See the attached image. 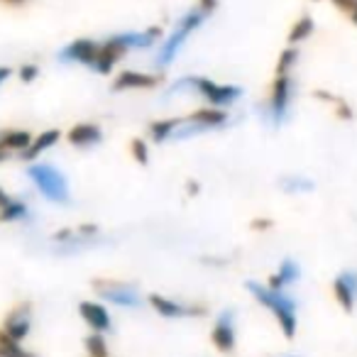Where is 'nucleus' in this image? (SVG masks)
<instances>
[{
	"label": "nucleus",
	"instance_id": "cd10ccee",
	"mask_svg": "<svg viewBox=\"0 0 357 357\" xmlns=\"http://www.w3.org/2000/svg\"><path fill=\"white\" fill-rule=\"evenodd\" d=\"M37 76H40V66H37V64H22L20 66V79L25 81V84L35 81Z\"/></svg>",
	"mask_w": 357,
	"mask_h": 357
},
{
	"label": "nucleus",
	"instance_id": "c85d7f7f",
	"mask_svg": "<svg viewBox=\"0 0 357 357\" xmlns=\"http://www.w3.org/2000/svg\"><path fill=\"white\" fill-rule=\"evenodd\" d=\"M199 8L206 15H213V13L218 10V0H199Z\"/></svg>",
	"mask_w": 357,
	"mask_h": 357
},
{
	"label": "nucleus",
	"instance_id": "f8f14e48",
	"mask_svg": "<svg viewBox=\"0 0 357 357\" xmlns=\"http://www.w3.org/2000/svg\"><path fill=\"white\" fill-rule=\"evenodd\" d=\"M128 52V47L118 40V35H113L110 40H105L103 45H98V56H96L91 69L96 74H110L113 66L118 64V59H123V54Z\"/></svg>",
	"mask_w": 357,
	"mask_h": 357
},
{
	"label": "nucleus",
	"instance_id": "0eeeda50",
	"mask_svg": "<svg viewBox=\"0 0 357 357\" xmlns=\"http://www.w3.org/2000/svg\"><path fill=\"white\" fill-rule=\"evenodd\" d=\"M149 306L164 318H196V316H204L206 308L204 306H194V303H184V301H176V298H169L162 296V294H149Z\"/></svg>",
	"mask_w": 357,
	"mask_h": 357
},
{
	"label": "nucleus",
	"instance_id": "e433bc0d",
	"mask_svg": "<svg viewBox=\"0 0 357 357\" xmlns=\"http://www.w3.org/2000/svg\"><path fill=\"white\" fill-rule=\"evenodd\" d=\"M287 357H296V355H287Z\"/></svg>",
	"mask_w": 357,
	"mask_h": 357
},
{
	"label": "nucleus",
	"instance_id": "aec40b11",
	"mask_svg": "<svg viewBox=\"0 0 357 357\" xmlns=\"http://www.w3.org/2000/svg\"><path fill=\"white\" fill-rule=\"evenodd\" d=\"M32 144V135L25 130H6L0 132V147H6L8 152H25Z\"/></svg>",
	"mask_w": 357,
	"mask_h": 357
},
{
	"label": "nucleus",
	"instance_id": "9d476101",
	"mask_svg": "<svg viewBox=\"0 0 357 357\" xmlns=\"http://www.w3.org/2000/svg\"><path fill=\"white\" fill-rule=\"evenodd\" d=\"M30 328H32V306L30 303H20V306H15L6 316L0 331L6 333L8 337H13V340L20 342L30 335Z\"/></svg>",
	"mask_w": 357,
	"mask_h": 357
},
{
	"label": "nucleus",
	"instance_id": "9b49d317",
	"mask_svg": "<svg viewBox=\"0 0 357 357\" xmlns=\"http://www.w3.org/2000/svg\"><path fill=\"white\" fill-rule=\"evenodd\" d=\"M333 296L340 303V308L345 313L355 311V301H357V272H340L333 282Z\"/></svg>",
	"mask_w": 357,
	"mask_h": 357
},
{
	"label": "nucleus",
	"instance_id": "f03ea898",
	"mask_svg": "<svg viewBox=\"0 0 357 357\" xmlns=\"http://www.w3.org/2000/svg\"><path fill=\"white\" fill-rule=\"evenodd\" d=\"M298 59V52L294 47L282 52L277 61V74H274V84H272V96H269V120L274 125H282L289 118V103H291V69Z\"/></svg>",
	"mask_w": 357,
	"mask_h": 357
},
{
	"label": "nucleus",
	"instance_id": "dca6fc26",
	"mask_svg": "<svg viewBox=\"0 0 357 357\" xmlns=\"http://www.w3.org/2000/svg\"><path fill=\"white\" fill-rule=\"evenodd\" d=\"M66 137H69V142L74 144V147L86 149V147L98 144L100 139H103V132H100V128L96 123H81V125H74Z\"/></svg>",
	"mask_w": 357,
	"mask_h": 357
},
{
	"label": "nucleus",
	"instance_id": "5701e85b",
	"mask_svg": "<svg viewBox=\"0 0 357 357\" xmlns=\"http://www.w3.org/2000/svg\"><path fill=\"white\" fill-rule=\"evenodd\" d=\"M282 189L287 194H308L313 189V181L301 174H289V176L282 178Z\"/></svg>",
	"mask_w": 357,
	"mask_h": 357
},
{
	"label": "nucleus",
	"instance_id": "423d86ee",
	"mask_svg": "<svg viewBox=\"0 0 357 357\" xmlns=\"http://www.w3.org/2000/svg\"><path fill=\"white\" fill-rule=\"evenodd\" d=\"M228 123V113L220 108H208V110H196V113L181 118L176 135L174 137H191V135H199L204 130H213V128H223Z\"/></svg>",
	"mask_w": 357,
	"mask_h": 357
},
{
	"label": "nucleus",
	"instance_id": "a211bd4d",
	"mask_svg": "<svg viewBox=\"0 0 357 357\" xmlns=\"http://www.w3.org/2000/svg\"><path fill=\"white\" fill-rule=\"evenodd\" d=\"M159 37H162V27H149V30H144V32H123V35H118V40L123 42L128 50H147Z\"/></svg>",
	"mask_w": 357,
	"mask_h": 357
},
{
	"label": "nucleus",
	"instance_id": "20e7f679",
	"mask_svg": "<svg viewBox=\"0 0 357 357\" xmlns=\"http://www.w3.org/2000/svg\"><path fill=\"white\" fill-rule=\"evenodd\" d=\"M27 176L32 178V184L40 189V194L52 204H69V181L66 176L52 164H32L27 169Z\"/></svg>",
	"mask_w": 357,
	"mask_h": 357
},
{
	"label": "nucleus",
	"instance_id": "4be33fe9",
	"mask_svg": "<svg viewBox=\"0 0 357 357\" xmlns=\"http://www.w3.org/2000/svg\"><path fill=\"white\" fill-rule=\"evenodd\" d=\"M0 357H37L35 352H30L27 347H22V342L8 337L0 331Z\"/></svg>",
	"mask_w": 357,
	"mask_h": 357
},
{
	"label": "nucleus",
	"instance_id": "ddd939ff",
	"mask_svg": "<svg viewBox=\"0 0 357 357\" xmlns=\"http://www.w3.org/2000/svg\"><path fill=\"white\" fill-rule=\"evenodd\" d=\"M96 56H98V42L93 40H74L61 50L59 59L69 61V64H86L93 66Z\"/></svg>",
	"mask_w": 357,
	"mask_h": 357
},
{
	"label": "nucleus",
	"instance_id": "7c9ffc66",
	"mask_svg": "<svg viewBox=\"0 0 357 357\" xmlns=\"http://www.w3.org/2000/svg\"><path fill=\"white\" fill-rule=\"evenodd\" d=\"M252 228L255 230H269L272 228V220H252Z\"/></svg>",
	"mask_w": 357,
	"mask_h": 357
},
{
	"label": "nucleus",
	"instance_id": "bb28decb",
	"mask_svg": "<svg viewBox=\"0 0 357 357\" xmlns=\"http://www.w3.org/2000/svg\"><path fill=\"white\" fill-rule=\"evenodd\" d=\"M130 152H132L135 162H139V164H147V162H149L147 142H144V139L135 137V139H132V142H130Z\"/></svg>",
	"mask_w": 357,
	"mask_h": 357
},
{
	"label": "nucleus",
	"instance_id": "39448f33",
	"mask_svg": "<svg viewBox=\"0 0 357 357\" xmlns=\"http://www.w3.org/2000/svg\"><path fill=\"white\" fill-rule=\"evenodd\" d=\"M93 289L100 298L115 303V306L123 308H137L142 303V296H139V289L130 282H118V279H96Z\"/></svg>",
	"mask_w": 357,
	"mask_h": 357
},
{
	"label": "nucleus",
	"instance_id": "412c9836",
	"mask_svg": "<svg viewBox=\"0 0 357 357\" xmlns=\"http://www.w3.org/2000/svg\"><path fill=\"white\" fill-rule=\"evenodd\" d=\"M181 118H172V120H157V123L149 125V135H152L154 142H167L176 135Z\"/></svg>",
	"mask_w": 357,
	"mask_h": 357
},
{
	"label": "nucleus",
	"instance_id": "1a4fd4ad",
	"mask_svg": "<svg viewBox=\"0 0 357 357\" xmlns=\"http://www.w3.org/2000/svg\"><path fill=\"white\" fill-rule=\"evenodd\" d=\"M211 342L218 352L223 355H230L235 350V342H238V335H235V313L230 308H225L218 318H215V326L211 331Z\"/></svg>",
	"mask_w": 357,
	"mask_h": 357
},
{
	"label": "nucleus",
	"instance_id": "7ed1b4c3",
	"mask_svg": "<svg viewBox=\"0 0 357 357\" xmlns=\"http://www.w3.org/2000/svg\"><path fill=\"white\" fill-rule=\"evenodd\" d=\"M206 13L201 10L199 6L196 8H191L189 13H186L184 17H178V22H176V27H174V32L172 35L164 40V45H162V50H159V54H157V66L159 69H167L169 64L174 61V56L178 54V50L184 47V42L189 40V35L194 30H199L201 25L206 22Z\"/></svg>",
	"mask_w": 357,
	"mask_h": 357
},
{
	"label": "nucleus",
	"instance_id": "2f4dec72",
	"mask_svg": "<svg viewBox=\"0 0 357 357\" xmlns=\"http://www.w3.org/2000/svg\"><path fill=\"white\" fill-rule=\"evenodd\" d=\"M10 201H13V199H10V194H8L6 189H0V208H6V206L10 204Z\"/></svg>",
	"mask_w": 357,
	"mask_h": 357
},
{
	"label": "nucleus",
	"instance_id": "f3484780",
	"mask_svg": "<svg viewBox=\"0 0 357 357\" xmlns=\"http://www.w3.org/2000/svg\"><path fill=\"white\" fill-rule=\"evenodd\" d=\"M298 277H301V267H298V262H294V259H284L282 267L277 269V274H272V277H269L267 287L277 289V291H284L287 287L296 284Z\"/></svg>",
	"mask_w": 357,
	"mask_h": 357
},
{
	"label": "nucleus",
	"instance_id": "4468645a",
	"mask_svg": "<svg viewBox=\"0 0 357 357\" xmlns=\"http://www.w3.org/2000/svg\"><path fill=\"white\" fill-rule=\"evenodd\" d=\"M79 313L81 318L86 321V326L91 328L93 333H108L113 328V321H110V313L103 303L98 301H81L79 303Z\"/></svg>",
	"mask_w": 357,
	"mask_h": 357
},
{
	"label": "nucleus",
	"instance_id": "f257e3e1",
	"mask_svg": "<svg viewBox=\"0 0 357 357\" xmlns=\"http://www.w3.org/2000/svg\"><path fill=\"white\" fill-rule=\"evenodd\" d=\"M248 291L277 318L279 328H282L284 337L291 340L296 335V328H298V318H296V301L289 296L287 291H277V289H269L264 284H257V282H248L245 284Z\"/></svg>",
	"mask_w": 357,
	"mask_h": 357
},
{
	"label": "nucleus",
	"instance_id": "473e14b6",
	"mask_svg": "<svg viewBox=\"0 0 357 357\" xmlns=\"http://www.w3.org/2000/svg\"><path fill=\"white\" fill-rule=\"evenodd\" d=\"M8 76H10V69H8V66H0V84H6Z\"/></svg>",
	"mask_w": 357,
	"mask_h": 357
},
{
	"label": "nucleus",
	"instance_id": "c9c22d12",
	"mask_svg": "<svg viewBox=\"0 0 357 357\" xmlns=\"http://www.w3.org/2000/svg\"><path fill=\"white\" fill-rule=\"evenodd\" d=\"M6 3H15L17 6V3H25V0H6Z\"/></svg>",
	"mask_w": 357,
	"mask_h": 357
},
{
	"label": "nucleus",
	"instance_id": "b1692460",
	"mask_svg": "<svg viewBox=\"0 0 357 357\" xmlns=\"http://www.w3.org/2000/svg\"><path fill=\"white\" fill-rule=\"evenodd\" d=\"M22 218H27V204L25 201L13 199L6 208H0V223H13V220H22Z\"/></svg>",
	"mask_w": 357,
	"mask_h": 357
},
{
	"label": "nucleus",
	"instance_id": "c756f323",
	"mask_svg": "<svg viewBox=\"0 0 357 357\" xmlns=\"http://www.w3.org/2000/svg\"><path fill=\"white\" fill-rule=\"evenodd\" d=\"M186 191H189V196H199L201 186H199V184H196L194 178H189V181H186Z\"/></svg>",
	"mask_w": 357,
	"mask_h": 357
},
{
	"label": "nucleus",
	"instance_id": "6e6552de",
	"mask_svg": "<svg viewBox=\"0 0 357 357\" xmlns=\"http://www.w3.org/2000/svg\"><path fill=\"white\" fill-rule=\"evenodd\" d=\"M194 91H199V93L204 96L206 100H211L215 108H223V105L235 103V100L243 96V89H238V86L215 84V81L199 79V76H196V81H194Z\"/></svg>",
	"mask_w": 357,
	"mask_h": 357
},
{
	"label": "nucleus",
	"instance_id": "72a5a7b5",
	"mask_svg": "<svg viewBox=\"0 0 357 357\" xmlns=\"http://www.w3.org/2000/svg\"><path fill=\"white\" fill-rule=\"evenodd\" d=\"M8 157H10V152H8V149H6V147H0V164L6 162V159H8Z\"/></svg>",
	"mask_w": 357,
	"mask_h": 357
},
{
	"label": "nucleus",
	"instance_id": "393cba45",
	"mask_svg": "<svg viewBox=\"0 0 357 357\" xmlns=\"http://www.w3.org/2000/svg\"><path fill=\"white\" fill-rule=\"evenodd\" d=\"M84 345H86V352H89V357H110L108 342H105L103 333H91V335L86 337Z\"/></svg>",
	"mask_w": 357,
	"mask_h": 357
},
{
	"label": "nucleus",
	"instance_id": "a878e982",
	"mask_svg": "<svg viewBox=\"0 0 357 357\" xmlns=\"http://www.w3.org/2000/svg\"><path fill=\"white\" fill-rule=\"evenodd\" d=\"M313 30H316L313 20L308 15H303L301 20H298L296 25L291 27V32H289V42H291V45H298V42L308 40V37L313 35Z\"/></svg>",
	"mask_w": 357,
	"mask_h": 357
},
{
	"label": "nucleus",
	"instance_id": "f704fd0d",
	"mask_svg": "<svg viewBox=\"0 0 357 357\" xmlns=\"http://www.w3.org/2000/svg\"><path fill=\"white\" fill-rule=\"evenodd\" d=\"M347 15H350V20H352V22H355V25H357V3H355V6H352V10L347 13Z\"/></svg>",
	"mask_w": 357,
	"mask_h": 357
},
{
	"label": "nucleus",
	"instance_id": "6ab92c4d",
	"mask_svg": "<svg viewBox=\"0 0 357 357\" xmlns=\"http://www.w3.org/2000/svg\"><path fill=\"white\" fill-rule=\"evenodd\" d=\"M59 137H61L59 130H47V132L37 135V139H32V144L25 149V152L20 154V157L22 159H35V157H40L42 152H47L50 147H54V144L59 142Z\"/></svg>",
	"mask_w": 357,
	"mask_h": 357
},
{
	"label": "nucleus",
	"instance_id": "2eb2a0df",
	"mask_svg": "<svg viewBox=\"0 0 357 357\" xmlns=\"http://www.w3.org/2000/svg\"><path fill=\"white\" fill-rule=\"evenodd\" d=\"M159 76L154 74H139V71H123L115 76L113 91H132V89H157Z\"/></svg>",
	"mask_w": 357,
	"mask_h": 357
}]
</instances>
